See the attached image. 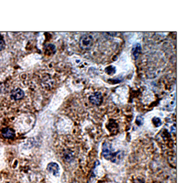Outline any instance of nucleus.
I'll return each mask as SVG.
<instances>
[{"label": "nucleus", "instance_id": "nucleus-3", "mask_svg": "<svg viewBox=\"0 0 183 183\" xmlns=\"http://www.w3.org/2000/svg\"><path fill=\"white\" fill-rule=\"evenodd\" d=\"M47 170L50 173H52L55 177H58L60 175V167H59V165L55 162L49 163L48 166H47Z\"/></svg>", "mask_w": 183, "mask_h": 183}, {"label": "nucleus", "instance_id": "nucleus-10", "mask_svg": "<svg viewBox=\"0 0 183 183\" xmlns=\"http://www.w3.org/2000/svg\"><path fill=\"white\" fill-rule=\"evenodd\" d=\"M153 123H154L155 126H157V127H159L161 124V121H160L159 118H154V119H153Z\"/></svg>", "mask_w": 183, "mask_h": 183}, {"label": "nucleus", "instance_id": "nucleus-2", "mask_svg": "<svg viewBox=\"0 0 183 183\" xmlns=\"http://www.w3.org/2000/svg\"><path fill=\"white\" fill-rule=\"evenodd\" d=\"M80 46L83 50H88L93 44V37L90 34H84L80 39Z\"/></svg>", "mask_w": 183, "mask_h": 183}, {"label": "nucleus", "instance_id": "nucleus-1", "mask_svg": "<svg viewBox=\"0 0 183 183\" xmlns=\"http://www.w3.org/2000/svg\"><path fill=\"white\" fill-rule=\"evenodd\" d=\"M103 156L106 159L111 160L112 162H116L117 159V154L113 152L111 145L108 143H105L103 145Z\"/></svg>", "mask_w": 183, "mask_h": 183}, {"label": "nucleus", "instance_id": "nucleus-6", "mask_svg": "<svg viewBox=\"0 0 183 183\" xmlns=\"http://www.w3.org/2000/svg\"><path fill=\"white\" fill-rule=\"evenodd\" d=\"M2 135L6 139H12L15 137V132L11 128H4L2 130Z\"/></svg>", "mask_w": 183, "mask_h": 183}, {"label": "nucleus", "instance_id": "nucleus-8", "mask_svg": "<svg viewBox=\"0 0 183 183\" xmlns=\"http://www.w3.org/2000/svg\"><path fill=\"white\" fill-rule=\"evenodd\" d=\"M106 72L108 74H113L115 73V68H113V67L112 66H110V67H108V68H106Z\"/></svg>", "mask_w": 183, "mask_h": 183}, {"label": "nucleus", "instance_id": "nucleus-9", "mask_svg": "<svg viewBox=\"0 0 183 183\" xmlns=\"http://www.w3.org/2000/svg\"><path fill=\"white\" fill-rule=\"evenodd\" d=\"M4 48H5V42L2 37H0V51L3 50Z\"/></svg>", "mask_w": 183, "mask_h": 183}, {"label": "nucleus", "instance_id": "nucleus-5", "mask_svg": "<svg viewBox=\"0 0 183 183\" xmlns=\"http://www.w3.org/2000/svg\"><path fill=\"white\" fill-rule=\"evenodd\" d=\"M24 91L19 88L12 91V92L11 93V98L12 99L15 101L22 99V98H24Z\"/></svg>", "mask_w": 183, "mask_h": 183}, {"label": "nucleus", "instance_id": "nucleus-4", "mask_svg": "<svg viewBox=\"0 0 183 183\" xmlns=\"http://www.w3.org/2000/svg\"><path fill=\"white\" fill-rule=\"evenodd\" d=\"M103 100V96L99 92H96L89 97V101L93 105L99 106Z\"/></svg>", "mask_w": 183, "mask_h": 183}, {"label": "nucleus", "instance_id": "nucleus-7", "mask_svg": "<svg viewBox=\"0 0 183 183\" xmlns=\"http://www.w3.org/2000/svg\"><path fill=\"white\" fill-rule=\"evenodd\" d=\"M141 50V46L139 44H136L132 48V53L133 56L135 57V58H137L139 56Z\"/></svg>", "mask_w": 183, "mask_h": 183}]
</instances>
